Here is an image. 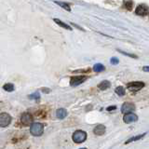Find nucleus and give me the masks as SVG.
<instances>
[{
	"instance_id": "1",
	"label": "nucleus",
	"mask_w": 149,
	"mask_h": 149,
	"mask_svg": "<svg viewBox=\"0 0 149 149\" xmlns=\"http://www.w3.org/2000/svg\"><path fill=\"white\" fill-rule=\"evenodd\" d=\"M72 139L76 143H81L87 139V133L83 130H77L74 132Z\"/></svg>"
},
{
	"instance_id": "2",
	"label": "nucleus",
	"mask_w": 149,
	"mask_h": 149,
	"mask_svg": "<svg viewBox=\"0 0 149 149\" xmlns=\"http://www.w3.org/2000/svg\"><path fill=\"white\" fill-rule=\"evenodd\" d=\"M30 131L34 136H40L44 132V125L41 123H33L31 128H30Z\"/></svg>"
},
{
	"instance_id": "3",
	"label": "nucleus",
	"mask_w": 149,
	"mask_h": 149,
	"mask_svg": "<svg viewBox=\"0 0 149 149\" xmlns=\"http://www.w3.org/2000/svg\"><path fill=\"white\" fill-rule=\"evenodd\" d=\"M144 87V83L143 82H140V81H134V82H130L127 84V89H128L131 92H135V91H138Z\"/></svg>"
},
{
	"instance_id": "4",
	"label": "nucleus",
	"mask_w": 149,
	"mask_h": 149,
	"mask_svg": "<svg viewBox=\"0 0 149 149\" xmlns=\"http://www.w3.org/2000/svg\"><path fill=\"white\" fill-rule=\"evenodd\" d=\"M11 122V117L8 113H1L0 114V127L5 128L8 126Z\"/></svg>"
},
{
	"instance_id": "5",
	"label": "nucleus",
	"mask_w": 149,
	"mask_h": 149,
	"mask_svg": "<svg viewBox=\"0 0 149 149\" xmlns=\"http://www.w3.org/2000/svg\"><path fill=\"white\" fill-rule=\"evenodd\" d=\"M86 76H78V77H73L70 80V85L72 87H77L78 85L82 84L83 82H85L87 80Z\"/></svg>"
},
{
	"instance_id": "6",
	"label": "nucleus",
	"mask_w": 149,
	"mask_h": 149,
	"mask_svg": "<svg viewBox=\"0 0 149 149\" xmlns=\"http://www.w3.org/2000/svg\"><path fill=\"white\" fill-rule=\"evenodd\" d=\"M21 121L25 126L33 124V116L29 113H23L21 117Z\"/></svg>"
},
{
	"instance_id": "7",
	"label": "nucleus",
	"mask_w": 149,
	"mask_h": 149,
	"mask_svg": "<svg viewBox=\"0 0 149 149\" xmlns=\"http://www.w3.org/2000/svg\"><path fill=\"white\" fill-rule=\"evenodd\" d=\"M134 110H135V106L131 103H125L121 107V113L125 114V115L129 113H132Z\"/></svg>"
},
{
	"instance_id": "8",
	"label": "nucleus",
	"mask_w": 149,
	"mask_h": 149,
	"mask_svg": "<svg viewBox=\"0 0 149 149\" xmlns=\"http://www.w3.org/2000/svg\"><path fill=\"white\" fill-rule=\"evenodd\" d=\"M123 120L125 123L127 124H130V123H132V122H135L138 120V117L136 114L134 113H129V114H126L123 117Z\"/></svg>"
},
{
	"instance_id": "9",
	"label": "nucleus",
	"mask_w": 149,
	"mask_h": 149,
	"mask_svg": "<svg viewBox=\"0 0 149 149\" xmlns=\"http://www.w3.org/2000/svg\"><path fill=\"white\" fill-rule=\"evenodd\" d=\"M135 13L139 16H146L148 14V8L146 5H139L135 10Z\"/></svg>"
},
{
	"instance_id": "10",
	"label": "nucleus",
	"mask_w": 149,
	"mask_h": 149,
	"mask_svg": "<svg viewBox=\"0 0 149 149\" xmlns=\"http://www.w3.org/2000/svg\"><path fill=\"white\" fill-rule=\"evenodd\" d=\"M93 132L95 135H98V136H101V135H103L106 133V127L103 125H98L96 126L94 130H93Z\"/></svg>"
},
{
	"instance_id": "11",
	"label": "nucleus",
	"mask_w": 149,
	"mask_h": 149,
	"mask_svg": "<svg viewBox=\"0 0 149 149\" xmlns=\"http://www.w3.org/2000/svg\"><path fill=\"white\" fill-rule=\"evenodd\" d=\"M56 117L60 119H63L64 117H67V111L63 108H60L56 111Z\"/></svg>"
},
{
	"instance_id": "12",
	"label": "nucleus",
	"mask_w": 149,
	"mask_h": 149,
	"mask_svg": "<svg viewBox=\"0 0 149 149\" xmlns=\"http://www.w3.org/2000/svg\"><path fill=\"white\" fill-rule=\"evenodd\" d=\"M146 133H143V134H140V135H137V136H134V137H131L130 138L129 140H127L125 142V143H132V142H135V141H139V140H141L142 138H143V136L146 135Z\"/></svg>"
},
{
	"instance_id": "13",
	"label": "nucleus",
	"mask_w": 149,
	"mask_h": 149,
	"mask_svg": "<svg viewBox=\"0 0 149 149\" xmlns=\"http://www.w3.org/2000/svg\"><path fill=\"white\" fill-rule=\"evenodd\" d=\"M109 87H110V82L107 81V80L102 81V82H101L100 84L98 85V88H99L100 90H107Z\"/></svg>"
},
{
	"instance_id": "14",
	"label": "nucleus",
	"mask_w": 149,
	"mask_h": 149,
	"mask_svg": "<svg viewBox=\"0 0 149 149\" xmlns=\"http://www.w3.org/2000/svg\"><path fill=\"white\" fill-rule=\"evenodd\" d=\"M123 7L126 8V10H132V8H133V2L131 1V0H125Z\"/></svg>"
},
{
	"instance_id": "15",
	"label": "nucleus",
	"mask_w": 149,
	"mask_h": 149,
	"mask_svg": "<svg viewBox=\"0 0 149 149\" xmlns=\"http://www.w3.org/2000/svg\"><path fill=\"white\" fill-rule=\"evenodd\" d=\"M104 69H106V67H104L102 63H96L94 66H93V71L94 72H97V73L104 71Z\"/></svg>"
},
{
	"instance_id": "16",
	"label": "nucleus",
	"mask_w": 149,
	"mask_h": 149,
	"mask_svg": "<svg viewBox=\"0 0 149 149\" xmlns=\"http://www.w3.org/2000/svg\"><path fill=\"white\" fill-rule=\"evenodd\" d=\"M3 89L5 90L6 91H8V92H11V91L14 90L15 87L13 84H11V83H7V84H5L3 86Z\"/></svg>"
},
{
	"instance_id": "17",
	"label": "nucleus",
	"mask_w": 149,
	"mask_h": 149,
	"mask_svg": "<svg viewBox=\"0 0 149 149\" xmlns=\"http://www.w3.org/2000/svg\"><path fill=\"white\" fill-rule=\"evenodd\" d=\"M54 21H55V23H56L57 24H58V25L62 26V27H63V28H65V29H67V30H72V28L70 27V26H69L68 24L64 23L63 21H60V20H58V19H54Z\"/></svg>"
},
{
	"instance_id": "18",
	"label": "nucleus",
	"mask_w": 149,
	"mask_h": 149,
	"mask_svg": "<svg viewBox=\"0 0 149 149\" xmlns=\"http://www.w3.org/2000/svg\"><path fill=\"white\" fill-rule=\"evenodd\" d=\"M116 93L118 95V96H124L125 94H126V91H125V89L123 87H121V86H119V87H117V89H116Z\"/></svg>"
},
{
	"instance_id": "19",
	"label": "nucleus",
	"mask_w": 149,
	"mask_h": 149,
	"mask_svg": "<svg viewBox=\"0 0 149 149\" xmlns=\"http://www.w3.org/2000/svg\"><path fill=\"white\" fill-rule=\"evenodd\" d=\"M55 3L57 4V5H59V6H61L62 8H63L64 10H68V11L71 10V8H70V6L68 5V4H66V3H63V2H58V1H56Z\"/></svg>"
},
{
	"instance_id": "20",
	"label": "nucleus",
	"mask_w": 149,
	"mask_h": 149,
	"mask_svg": "<svg viewBox=\"0 0 149 149\" xmlns=\"http://www.w3.org/2000/svg\"><path fill=\"white\" fill-rule=\"evenodd\" d=\"M29 98H30V99L38 100V99H40V94H39L38 91H36L34 93H33V94H31V95H29Z\"/></svg>"
},
{
	"instance_id": "21",
	"label": "nucleus",
	"mask_w": 149,
	"mask_h": 149,
	"mask_svg": "<svg viewBox=\"0 0 149 149\" xmlns=\"http://www.w3.org/2000/svg\"><path fill=\"white\" fill-rule=\"evenodd\" d=\"M119 52H121L122 54H124V55H127V56H130L131 57V58H137V56L136 55H132V54H129V53H127V52H124V51H122V50H118Z\"/></svg>"
},
{
	"instance_id": "22",
	"label": "nucleus",
	"mask_w": 149,
	"mask_h": 149,
	"mask_svg": "<svg viewBox=\"0 0 149 149\" xmlns=\"http://www.w3.org/2000/svg\"><path fill=\"white\" fill-rule=\"evenodd\" d=\"M118 62H119V61H118L117 58H112V59H111V63H112V64H117Z\"/></svg>"
},
{
	"instance_id": "23",
	"label": "nucleus",
	"mask_w": 149,
	"mask_h": 149,
	"mask_svg": "<svg viewBox=\"0 0 149 149\" xmlns=\"http://www.w3.org/2000/svg\"><path fill=\"white\" fill-rule=\"evenodd\" d=\"M116 109H117V106H110V107H107L106 110L107 111H111V110H116Z\"/></svg>"
},
{
	"instance_id": "24",
	"label": "nucleus",
	"mask_w": 149,
	"mask_h": 149,
	"mask_svg": "<svg viewBox=\"0 0 149 149\" xmlns=\"http://www.w3.org/2000/svg\"><path fill=\"white\" fill-rule=\"evenodd\" d=\"M143 71H144V72H149V66H143Z\"/></svg>"
},
{
	"instance_id": "25",
	"label": "nucleus",
	"mask_w": 149,
	"mask_h": 149,
	"mask_svg": "<svg viewBox=\"0 0 149 149\" xmlns=\"http://www.w3.org/2000/svg\"><path fill=\"white\" fill-rule=\"evenodd\" d=\"M42 90H44L43 92H46V93H49L50 92V89H44V88H43Z\"/></svg>"
},
{
	"instance_id": "26",
	"label": "nucleus",
	"mask_w": 149,
	"mask_h": 149,
	"mask_svg": "<svg viewBox=\"0 0 149 149\" xmlns=\"http://www.w3.org/2000/svg\"><path fill=\"white\" fill-rule=\"evenodd\" d=\"M80 149H87V148H80Z\"/></svg>"
}]
</instances>
